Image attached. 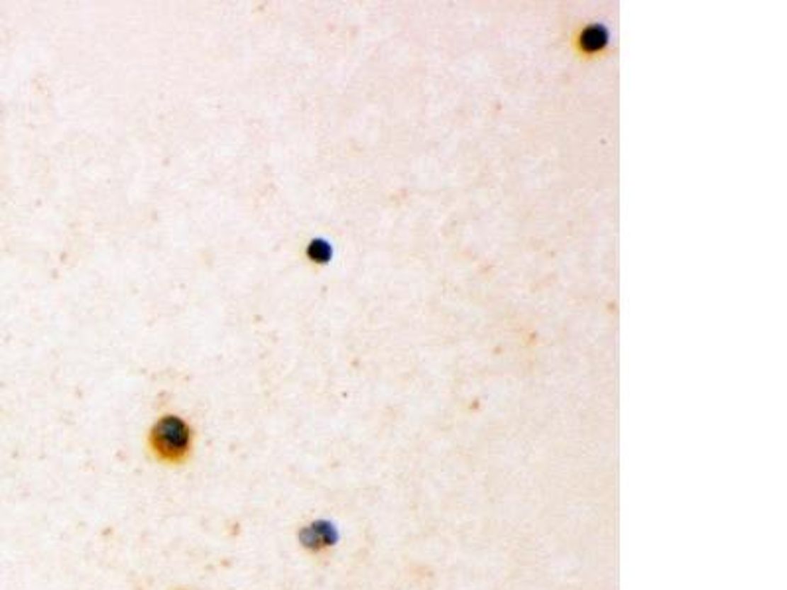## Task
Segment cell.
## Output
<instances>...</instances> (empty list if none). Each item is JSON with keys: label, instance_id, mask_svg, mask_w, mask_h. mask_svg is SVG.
Returning <instances> with one entry per match:
<instances>
[{"label": "cell", "instance_id": "obj_3", "mask_svg": "<svg viewBox=\"0 0 787 590\" xmlns=\"http://www.w3.org/2000/svg\"><path fill=\"white\" fill-rule=\"evenodd\" d=\"M305 256L310 258L313 264H327L333 258V246L329 244L325 238H313L305 248Z\"/></svg>", "mask_w": 787, "mask_h": 590}, {"label": "cell", "instance_id": "obj_4", "mask_svg": "<svg viewBox=\"0 0 787 590\" xmlns=\"http://www.w3.org/2000/svg\"><path fill=\"white\" fill-rule=\"evenodd\" d=\"M606 42V35L602 32L601 28H589L587 34L583 35V45L587 50H599L602 47V44Z\"/></svg>", "mask_w": 787, "mask_h": 590}, {"label": "cell", "instance_id": "obj_2", "mask_svg": "<svg viewBox=\"0 0 787 590\" xmlns=\"http://www.w3.org/2000/svg\"><path fill=\"white\" fill-rule=\"evenodd\" d=\"M301 541L311 551H319V549H325V547L333 543V533H331V528H315V526H311V528L303 531Z\"/></svg>", "mask_w": 787, "mask_h": 590}, {"label": "cell", "instance_id": "obj_1", "mask_svg": "<svg viewBox=\"0 0 787 590\" xmlns=\"http://www.w3.org/2000/svg\"><path fill=\"white\" fill-rule=\"evenodd\" d=\"M193 427L177 414L159 415L148 431V450L162 465H186L193 453Z\"/></svg>", "mask_w": 787, "mask_h": 590}]
</instances>
